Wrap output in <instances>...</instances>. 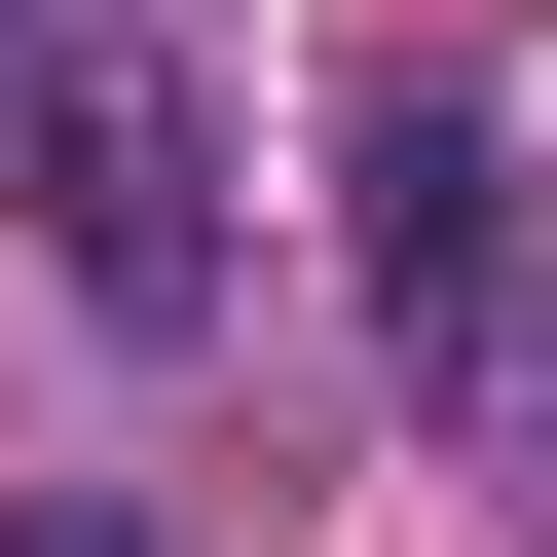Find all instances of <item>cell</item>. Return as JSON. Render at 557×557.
Here are the masks:
<instances>
[{
    "instance_id": "cell-1",
    "label": "cell",
    "mask_w": 557,
    "mask_h": 557,
    "mask_svg": "<svg viewBox=\"0 0 557 557\" xmlns=\"http://www.w3.org/2000/svg\"><path fill=\"white\" fill-rule=\"evenodd\" d=\"M335 223H372V335H409V372H520V335H557V298H520V112H483L446 38L335 75Z\"/></svg>"
},
{
    "instance_id": "cell-2",
    "label": "cell",
    "mask_w": 557,
    "mask_h": 557,
    "mask_svg": "<svg viewBox=\"0 0 557 557\" xmlns=\"http://www.w3.org/2000/svg\"><path fill=\"white\" fill-rule=\"evenodd\" d=\"M38 260H75L112 335H223V149H186V75H149V38H75V75H38Z\"/></svg>"
},
{
    "instance_id": "cell-3",
    "label": "cell",
    "mask_w": 557,
    "mask_h": 557,
    "mask_svg": "<svg viewBox=\"0 0 557 557\" xmlns=\"http://www.w3.org/2000/svg\"><path fill=\"white\" fill-rule=\"evenodd\" d=\"M0 557H149V520H0Z\"/></svg>"
}]
</instances>
